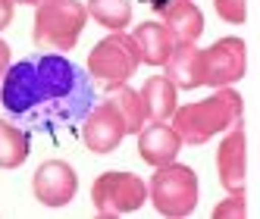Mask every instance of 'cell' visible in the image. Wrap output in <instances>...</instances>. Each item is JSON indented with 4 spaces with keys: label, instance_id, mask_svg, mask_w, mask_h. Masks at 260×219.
Returning a JSON list of instances; mask_svg holds the SVG:
<instances>
[{
    "label": "cell",
    "instance_id": "cell-7",
    "mask_svg": "<svg viewBox=\"0 0 260 219\" xmlns=\"http://www.w3.org/2000/svg\"><path fill=\"white\" fill-rule=\"evenodd\" d=\"M31 191H35V197H38L41 204L63 207V204L72 200V194H76V175H72V169L66 163L47 160V163H41V169L35 172Z\"/></svg>",
    "mask_w": 260,
    "mask_h": 219
},
{
    "label": "cell",
    "instance_id": "cell-3",
    "mask_svg": "<svg viewBox=\"0 0 260 219\" xmlns=\"http://www.w3.org/2000/svg\"><path fill=\"white\" fill-rule=\"evenodd\" d=\"M154 207L166 216H185L194 210L198 200V178L188 166H160L154 181Z\"/></svg>",
    "mask_w": 260,
    "mask_h": 219
},
{
    "label": "cell",
    "instance_id": "cell-11",
    "mask_svg": "<svg viewBox=\"0 0 260 219\" xmlns=\"http://www.w3.org/2000/svg\"><path fill=\"white\" fill-rule=\"evenodd\" d=\"M141 97L147 100V113H151V119H166L173 113V85L166 82V79H151L144 85V91H141Z\"/></svg>",
    "mask_w": 260,
    "mask_h": 219
},
{
    "label": "cell",
    "instance_id": "cell-2",
    "mask_svg": "<svg viewBox=\"0 0 260 219\" xmlns=\"http://www.w3.org/2000/svg\"><path fill=\"white\" fill-rule=\"evenodd\" d=\"M85 22V7L76 0H41L31 38L38 47H72Z\"/></svg>",
    "mask_w": 260,
    "mask_h": 219
},
{
    "label": "cell",
    "instance_id": "cell-8",
    "mask_svg": "<svg viewBox=\"0 0 260 219\" xmlns=\"http://www.w3.org/2000/svg\"><path fill=\"white\" fill-rule=\"evenodd\" d=\"M85 141H88V148L94 151V154H107V151H113L122 132L128 129V125L119 119L116 113V103H104L98 110H91V116L85 119Z\"/></svg>",
    "mask_w": 260,
    "mask_h": 219
},
{
    "label": "cell",
    "instance_id": "cell-6",
    "mask_svg": "<svg viewBox=\"0 0 260 219\" xmlns=\"http://www.w3.org/2000/svg\"><path fill=\"white\" fill-rule=\"evenodd\" d=\"M241 72H245V44L238 38H226L207 53H201V82L222 85L241 79Z\"/></svg>",
    "mask_w": 260,
    "mask_h": 219
},
{
    "label": "cell",
    "instance_id": "cell-18",
    "mask_svg": "<svg viewBox=\"0 0 260 219\" xmlns=\"http://www.w3.org/2000/svg\"><path fill=\"white\" fill-rule=\"evenodd\" d=\"M151 4H154V7H157V10H163V7H166V4H170V0H151Z\"/></svg>",
    "mask_w": 260,
    "mask_h": 219
},
{
    "label": "cell",
    "instance_id": "cell-14",
    "mask_svg": "<svg viewBox=\"0 0 260 219\" xmlns=\"http://www.w3.org/2000/svg\"><path fill=\"white\" fill-rule=\"evenodd\" d=\"M88 13L107 28H122L128 22V4L125 0H91Z\"/></svg>",
    "mask_w": 260,
    "mask_h": 219
},
{
    "label": "cell",
    "instance_id": "cell-17",
    "mask_svg": "<svg viewBox=\"0 0 260 219\" xmlns=\"http://www.w3.org/2000/svg\"><path fill=\"white\" fill-rule=\"evenodd\" d=\"M10 69V47L0 41V79H4V72Z\"/></svg>",
    "mask_w": 260,
    "mask_h": 219
},
{
    "label": "cell",
    "instance_id": "cell-5",
    "mask_svg": "<svg viewBox=\"0 0 260 219\" xmlns=\"http://www.w3.org/2000/svg\"><path fill=\"white\" fill-rule=\"evenodd\" d=\"M94 200L101 213H128L138 210L144 200V185L135 175L125 172H107L94 185Z\"/></svg>",
    "mask_w": 260,
    "mask_h": 219
},
{
    "label": "cell",
    "instance_id": "cell-13",
    "mask_svg": "<svg viewBox=\"0 0 260 219\" xmlns=\"http://www.w3.org/2000/svg\"><path fill=\"white\" fill-rule=\"evenodd\" d=\"M163 13H166V19H170L173 31H179L185 41H191L201 31V13L191 4H185V0H179V7H163Z\"/></svg>",
    "mask_w": 260,
    "mask_h": 219
},
{
    "label": "cell",
    "instance_id": "cell-10",
    "mask_svg": "<svg viewBox=\"0 0 260 219\" xmlns=\"http://www.w3.org/2000/svg\"><path fill=\"white\" fill-rule=\"evenodd\" d=\"M28 135L22 125H16L10 116L0 119V169H13L28 157Z\"/></svg>",
    "mask_w": 260,
    "mask_h": 219
},
{
    "label": "cell",
    "instance_id": "cell-15",
    "mask_svg": "<svg viewBox=\"0 0 260 219\" xmlns=\"http://www.w3.org/2000/svg\"><path fill=\"white\" fill-rule=\"evenodd\" d=\"M216 10L226 22H241L245 19V0H216Z\"/></svg>",
    "mask_w": 260,
    "mask_h": 219
},
{
    "label": "cell",
    "instance_id": "cell-19",
    "mask_svg": "<svg viewBox=\"0 0 260 219\" xmlns=\"http://www.w3.org/2000/svg\"><path fill=\"white\" fill-rule=\"evenodd\" d=\"M22 4H35V0H22Z\"/></svg>",
    "mask_w": 260,
    "mask_h": 219
},
{
    "label": "cell",
    "instance_id": "cell-9",
    "mask_svg": "<svg viewBox=\"0 0 260 219\" xmlns=\"http://www.w3.org/2000/svg\"><path fill=\"white\" fill-rule=\"evenodd\" d=\"M179 154V135L166 125H151L141 135V157L154 166H166L173 163V157Z\"/></svg>",
    "mask_w": 260,
    "mask_h": 219
},
{
    "label": "cell",
    "instance_id": "cell-1",
    "mask_svg": "<svg viewBox=\"0 0 260 219\" xmlns=\"http://www.w3.org/2000/svg\"><path fill=\"white\" fill-rule=\"evenodd\" d=\"M0 103L7 116L31 135L76 129L94 110V85L88 72L57 53L13 63L0 79Z\"/></svg>",
    "mask_w": 260,
    "mask_h": 219
},
{
    "label": "cell",
    "instance_id": "cell-16",
    "mask_svg": "<svg viewBox=\"0 0 260 219\" xmlns=\"http://www.w3.org/2000/svg\"><path fill=\"white\" fill-rule=\"evenodd\" d=\"M13 22V0H0V28Z\"/></svg>",
    "mask_w": 260,
    "mask_h": 219
},
{
    "label": "cell",
    "instance_id": "cell-12",
    "mask_svg": "<svg viewBox=\"0 0 260 219\" xmlns=\"http://www.w3.org/2000/svg\"><path fill=\"white\" fill-rule=\"evenodd\" d=\"M135 41L147 50V53H144L147 63H163V60H170V34H166L160 25H154V22L141 25L138 34H135Z\"/></svg>",
    "mask_w": 260,
    "mask_h": 219
},
{
    "label": "cell",
    "instance_id": "cell-4",
    "mask_svg": "<svg viewBox=\"0 0 260 219\" xmlns=\"http://www.w3.org/2000/svg\"><path fill=\"white\" fill-rule=\"evenodd\" d=\"M135 63H138V53L132 38H110L94 47L88 66H91V76L104 79L107 85H119L135 69Z\"/></svg>",
    "mask_w": 260,
    "mask_h": 219
}]
</instances>
